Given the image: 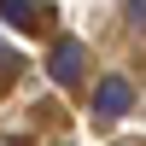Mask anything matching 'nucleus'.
I'll return each instance as SVG.
<instances>
[{"label": "nucleus", "instance_id": "nucleus-1", "mask_svg": "<svg viewBox=\"0 0 146 146\" xmlns=\"http://www.w3.org/2000/svg\"><path fill=\"white\" fill-rule=\"evenodd\" d=\"M82 70H88V53H82V41H70V35H58L53 53H47V76L58 82V88H76Z\"/></svg>", "mask_w": 146, "mask_h": 146}, {"label": "nucleus", "instance_id": "nucleus-2", "mask_svg": "<svg viewBox=\"0 0 146 146\" xmlns=\"http://www.w3.org/2000/svg\"><path fill=\"white\" fill-rule=\"evenodd\" d=\"M0 18H6L12 29H23V35H41L47 23H53V6H47V0H0Z\"/></svg>", "mask_w": 146, "mask_h": 146}, {"label": "nucleus", "instance_id": "nucleus-3", "mask_svg": "<svg viewBox=\"0 0 146 146\" xmlns=\"http://www.w3.org/2000/svg\"><path fill=\"white\" fill-rule=\"evenodd\" d=\"M129 105H135V88H129V76H105L100 88H94V111H100V117H123Z\"/></svg>", "mask_w": 146, "mask_h": 146}, {"label": "nucleus", "instance_id": "nucleus-4", "mask_svg": "<svg viewBox=\"0 0 146 146\" xmlns=\"http://www.w3.org/2000/svg\"><path fill=\"white\" fill-rule=\"evenodd\" d=\"M129 23H135V29L146 35V0H129Z\"/></svg>", "mask_w": 146, "mask_h": 146}]
</instances>
